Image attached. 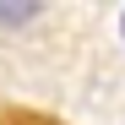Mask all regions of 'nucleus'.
Segmentation results:
<instances>
[{"instance_id":"obj_1","label":"nucleus","mask_w":125,"mask_h":125,"mask_svg":"<svg viewBox=\"0 0 125 125\" xmlns=\"http://www.w3.org/2000/svg\"><path fill=\"white\" fill-rule=\"evenodd\" d=\"M38 6H0V22H27Z\"/></svg>"}]
</instances>
